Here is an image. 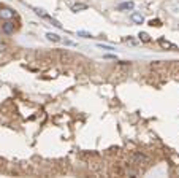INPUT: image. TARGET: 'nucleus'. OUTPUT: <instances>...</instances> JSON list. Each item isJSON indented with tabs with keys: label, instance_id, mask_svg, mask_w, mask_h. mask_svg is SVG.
<instances>
[{
	"label": "nucleus",
	"instance_id": "obj_11",
	"mask_svg": "<svg viewBox=\"0 0 179 178\" xmlns=\"http://www.w3.org/2000/svg\"><path fill=\"white\" fill-rule=\"evenodd\" d=\"M149 25H152V27H154V25H155V27H160V25H162V22L158 21V19H152V21L149 22Z\"/></svg>",
	"mask_w": 179,
	"mask_h": 178
},
{
	"label": "nucleus",
	"instance_id": "obj_3",
	"mask_svg": "<svg viewBox=\"0 0 179 178\" xmlns=\"http://www.w3.org/2000/svg\"><path fill=\"white\" fill-rule=\"evenodd\" d=\"M14 30H16V25H14L13 21H5V22L2 24V32H3V34L11 35Z\"/></svg>",
	"mask_w": 179,
	"mask_h": 178
},
{
	"label": "nucleus",
	"instance_id": "obj_7",
	"mask_svg": "<svg viewBox=\"0 0 179 178\" xmlns=\"http://www.w3.org/2000/svg\"><path fill=\"white\" fill-rule=\"evenodd\" d=\"M83 10H87V5H86V3H76V5L71 7V11H75V13L83 11Z\"/></svg>",
	"mask_w": 179,
	"mask_h": 178
},
{
	"label": "nucleus",
	"instance_id": "obj_10",
	"mask_svg": "<svg viewBox=\"0 0 179 178\" xmlns=\"http://www.w3.org/2000/svg\"><path fill=\"white\" fill-rule=\"evenodd\" d=\"M78 35H79V37H84V38H92V35L89 32H86V30H79Z\"/></svg>",
	"mask_w": 179,
	"mask_h": 178
},
{
	"label": "nucleus",
	"instance_id": "obj_6",
	"mask_svg": "<svg viewBox=\"0 0 179 178\" xmlns=\"http://www.w3.org/2000/svg\"><path fill=\"white\" fill-rule=\"evenodd\" d=\"M133 7H135L133 2H124L117 7V10H119V11H125V10H133Z\"/></svg>",
	"mask_w": 179,
	"mask_h": 178
},
{
	"label": "nucleus",
	"instance_id": "obj_8",
	"mask_svg": "<svg viewBox=\"0 0 179 178\" xmlns=\"http://www.w3.org/2000/svg\"><path fill=\"white\" fill-rule=\"evenodd\" d=\"M46 38H48L49 42H54V43H57V42H62V38H60L57 34H46Z\"/></svg>",
	"mask_w": 179,
	"mask_h": 178
},
{
	"label": "nucleus",
	"instance_id": "obj_2",
	"mask_svg": "<svg viewBox=\"0 0 179 178\" xmlns=\"http://www.w3.org/2000/svg\"><path fill=\"white\" fill-rule=\"evenodd\" d=\"M132 161H133L135 164H144V165H147L151 162L149 157L141 154V153H133V154H132Z\"/></svg>",
	"mask_w": 179,
	"mask_h": 178
},
{
	"label": "nucleus",
	"instance_id": "obj_9",
	"mask_svg": "<svg viewBox=\"0 0 179 178\" xmlns=\"http://www.w3.org/2000/svg\"><path fill=\"white\" fill-rule=\"evenodd\" d=\"M138 38H140L143 43H149V42H151L149 34H146V32H140V34H138Z\"/></svg>",
	"mask_w": 179,
	"mask_h": 178
},
{
	"label": "nucleus",
	"instance_id": "obj_4",
	"mask_svg": "<svg viewBox=\"0 0 179 178\" xmlns=\"http://www.w3.org/2000/svg\"><path fill=\"white\" fill-rule=\"evenodd\" d=\"M158 46L163 48V49H168V51H176V49H178V46H176L175 43L168 42V40H165V38H160V40H158Z\"/></svg>",
	"mask_w": 179,
	"mask_h": 178
},
{
	"label": "nucleus",
	"instance_id": "obj_12",
	"mask_svg": "<svg viewBox=\"0 0 179 178\" xmlns=\"http://www.w3.org/2000/svg\"><path fill=\"white\" fill-rule=\"evenodd\" d=\"M98 48H100V49H108V51L114 49V48H111V46H105V45H98Z\"/></svg>",
	"mask_w": 179,
	"mask_h": 178
},
{
	"label": "nucleus",
	"instance_id": "obj_13",
	"mask_svg": "<svg viewBox=\"0 0 179 178\" xmlns=\"http://www.w3.org/2000/svg\"><path fill=\"white\" fill-rule=\"evenodd\" d=\"M5 49H7V45H5V43H0V53L5 51Z\"/></svg>",
	"mask_w": 179,
	"mask_h": 178
},
{
	"label": "nucleus",
	"instance_id": "obj_1",
	"mask_svg": "<svg viewBox=\"0 0 179 178\" xmlns=\"http://www.w3.org/2000/svg\"><path fill=\"white\" fill-rule=\"evenodd\" d=\"M16 16H18L16 11L11 10V8H0V18L5 19V21H11V19L16 18Z\"/></svg>",
	"mask_w": 179,
	"mask_h": 178
},
{
	"label": "nucleus",
	"instance_id": "obj_5",
	"mask_svg": "<svg viewBox=\"0 0 179 178\" xmlns=\"http://www.w3.org/2000/svg\"><path fill=\"white\" fill-rule=\"evenodd\" d=\"M130 19H132V21H133L135 24H143V22H144V18H143V14L141 13H132L130 14Z\"/></svg>",
	"mask_w": 179,
	"mask_h": 178
}]
</instances>
